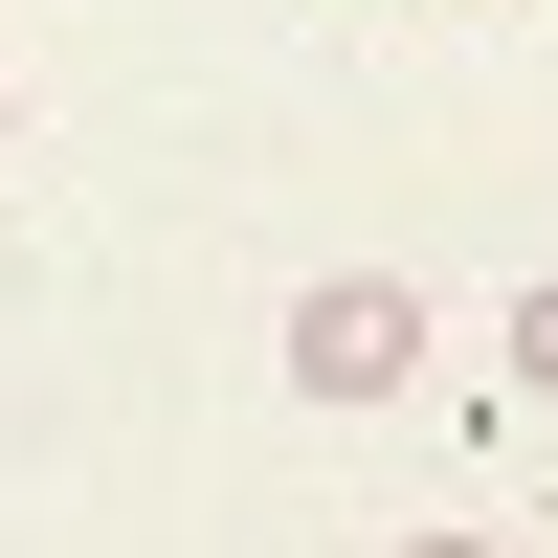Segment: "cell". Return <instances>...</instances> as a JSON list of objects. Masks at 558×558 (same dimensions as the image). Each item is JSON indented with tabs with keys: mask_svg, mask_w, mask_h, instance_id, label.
I'll return each mask as SVG.
<instances>
[{
	"mask_svg": "<svg viewBox=\"0 0 558 558\" xmlns=\"http://www.w3.org/2000/svg\"><path fill=\"white\" fill-rule=\"evenodd\" d=\"M514 380L558 402V268H536V291H514Z\"/></svg>",
	"mask_w": 558,
	"mask_h": 558,
	"instance_id": "obj_2",
	"label": "cell"
},
{
	"mask_svg": "<svg viewBox=\"0 0 558 558\" xmlns=\"http://www.w3.org/2000/svg\"><path fill=\"white\" fill-rule=\"evenodd\" d=\"M291 380L313 402H402L425 380V291H402V268H313L291 291Z\"/></svg>",
	"mask_w": 558,
	"mask_h": 558,
	"instance_id": "obj_1",
	"label": "cell"
},
{
	"mask_svg": "<svg viewBox=\"0 0 558 558\" xmlns=\"http://www.w3.org/2000/svg\"><path fill=\"white\" fill-rule=\"evenodd\" d=\"M0 134H23V89H0Z\"/></svg>",
	"mask_w": 558,
	"mask_h": 558,
	"instance_id": "obj_4",
	"label": "cell"
},
{
	"mask_svg": "<svg viewBox=\"0 0 558 558\" xmlns=\"http://www.w3.org/2000/svg\"><path fill=\"white\" fill-rule=\"evenodd\" d=\"M402 558H514V536H402Z\"/></svg>",
	"mask_w": 558,
	"mask_h": 558,
	"instance_id": "obj_3",
	"label": "cell"
}]
</instances>
